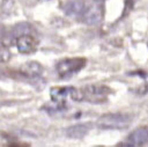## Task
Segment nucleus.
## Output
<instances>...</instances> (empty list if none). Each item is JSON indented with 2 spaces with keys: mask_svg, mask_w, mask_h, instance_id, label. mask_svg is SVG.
Wrapping results in <instances>:
<instances>
[{
  "mask_svg": "<svg viewBox=\"0 0 148 147\" xmlns=\"http://www.w3.org/2000/svg\"><path fill=\"white\" fill-rule=\"evenodd\" d=\"M148 144V126H141L132 131L127 138L126 141L119 142L118 146H143Z\"/></svg>",
  "mask_w": 148,
  "mask_h": 147,
  "instance_id": "423d86ee",
  "label": "nucleus"
},
{
  "mask_svg": "<svg viewBox=\"0 0 148 147\" xmlns=\"http://www.w3.org/2000/svg\"><path fill=\"white\" fill-rule=\"evenodd\" d=\"M91 124L90 123H81V124H75L66 128L65 133L67 137L73 138V139H81L83 138L89 131H90Z\"/></svg>",
  "mask_w": 148,
  "mask_h": 147,
  "instance_id": "1a4fd4ad",
  "label": "nucleus"
},
{
  "mask_svg": "<svg viewBox=\"0 0 148 147\" xmlns=\"http://www.w3.org/2000/svg\"><path fill=\"white\" fill-rule=\"evenodd\" d=\"M51 101L56 104L57 110L65 109L67 98L71 97L73 101H82L81 89L74 87H52L50 89Z\"/></svg>",
  "mask_w": 148,
  "mask_h": 147,
  "instance_id": "f03ea898",
  "label": "nucleus"
},
{
  "mask_svg": "<svg viewBox=\"0 0 148 147\" xmlns=\"http://www.w3.org/2000/svg\"><path fill=\"white\" fill-rule=\"evenodd\" d=\"M10 59V51L7 46L1 45L0 46V63H7Z\"/></svg>",
  "mask_w": 148,
  "mask_h": 147,
  "instance_id": "9b49d317",
  "label": "nucleus"
},
{
  "mask_svg": "<svg viewBox=\"0 0 148 147\" xmlns=\"http://www.w3.org/2000/svg\"><path fill=\"white\" fill-rule=\"evenodd\" d=\"M84 65H86V59L82 57L66 58L60 60L56 65V71L61 79H66L79 73L84 67Z\"/></svg>",
  "mask_w": 148,
  "mask_h": 147,
  "instance_id": "20e7f679",
  "label": "nucleus"
},
{
  "mask_svg": "<svg viewBox=\"0 0 148 147\" xmlns=\"http://www.w3.org/2000/svg\"><path fill=\"white\" fill-rule=\"evenodd\" d=\"M113 90L105 84H88L81 89L82 101H87L94 104L104 103Z\"/></svg>",
  "mask_w": 148,
  "mask_h": 147,
  "instance_id": "7ed1b4c3",
  "label": "nucleus"
},
{
  "mask_svg": "<svg viewBox=\"0 0 148 147\" xmlns=\"http://www.w3.org/2000/svg\"><path fill=\"white\" fill-rule=\"evenodd\" d=\"M133 117L124 112H110L97 119V126L102 130H124L132 123Z\"/></svg>",
  "mask_w": 148,
  "mask_h": 147,
  "instance_id": "f257e3e1",
  "label": "nucleus"
},
{
  "mask_svg": "<svg viewBox=\"0 0 148 147\" xmlns=\"http://www.w3.org/2000/svg\"><path fill=\"white\" fill-rule=\"evenodd\" d=\"M20 72L28 78H37L43 73V66L38 61H28L21 66Z\"/></svg>",
  "mask_w": 148,
  "mask_h": 147,
  "instance_id": "9d476101",
  "label": "nucleus"
},
{
  "mask_svg": "<svg viewBox=\"0 0 148 147\" xmlns=\"http://www.w3.org/2000/svg\"><path fill=\"white\" fill-rule=\"evenodd\" d=\"M17 51L23 54H30L37 49V39L28 34H21L15 41Z\"/></svg>",
  "mask_w": 148,
  "mask_h": 147,
  "instance_id": "0eeeda50",
  "label": "nucleus"
},
{
  "mask_svg": "<svg viewBox=\"0 0 148 147\" xmlns=\"http://www.w3.org/2000/svg\"><path fill=\"white\" fill-rule=\"evenodd\" d=\"M87 1L84 0H69L65 6H64V12L66 15L80 20L82 16L86 7H87Z\"/></svg>",
  "mask_w": 148,
  "mask_h": 147,
  "instance_id": "6e6552de",
  "label": "nucleus"
},
{
  "mask_svg": "<svg viewBox=\"0 0 148 147\" xmlns=\"http://www.w3.org/2000/svg\"><path fill=\"white\" fill-rule=\"evenodd\" d=\"M103 19V6L99 2H88L87 7L80 17V21L89 24V25H96L101 23Z\"/></svg>",
  "mask_w": 148,
  "mask_h": 147,
  "instance_id": "39448f33",
  "label": "nucleus"
},
{
  "mask_svg": "<svg viewBox=\"0 0 148 147\" xmlns=\"http://www.w3.org/2000/svg\"><path fill=\"white\" fill-rule=\"evenodd\" d=\"M1 74H2V73H1V71H0V78H1Z\"/></svg>",
  "mask_w": 148,
  "mask_h": 147,
  "instance_id": "f8f14e48",
  "label": "nucleus"
}]
</instances>
